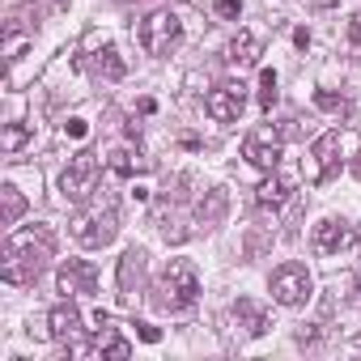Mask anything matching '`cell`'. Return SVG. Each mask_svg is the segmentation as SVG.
<instances>
[{
    "label": "cell",
    "instance_id": "cell-1",
    "mask_svg": "<svg viewBox=\"0 0 361 361\" xmlns=\"http://www.w3.org/2000/svg\"><path fill=\"white\" fill-rule=\"evenodd\" d=\"M56 251V238L47 226H35V230H18L5 238V264H0V276L5 285H35L39 272L47 268Z\"/></svg>",
    "mask_w": 361,
    "mask_h": 361
},
{
    "label": "cell",
    "instance_id": "cell-2",
    "mask_svg": "<svg viewBox=\"0 0 361 361\" xmlns=\"http://www.w3.org/2000/svg\"><path fill=\"white\" fill-rule=\"evenodd\" d=\"M200 298V272L192 259H170L153 285V306L166 310V314H178V310H192Z\"/></svg>",
    "mask_w": 361,
    "mask_h": 361
},
{
    "label": "cell",
    "instance_id": "cell-3",
    "mask_svg": "<svg viewBox=\"0 0 361 361\" xmlns=\"http://www.w3.org/2000/svg\"><path fill=\"white\" fill-rule=\"evenodd\" d=\"M115 234H119V209H115L111 196H106V200H98V196L85 200V209L73 217V238H77L81 247H90V251L111 247Z\"/></svg>",
    "mask_w": 361,
    "mask_h": 361
},
{
    "label": "cell",
    "instance_id": "cell-4",
    "mask_svg": "<svg viewBox=\"0 0 361 361\" xmlns=\"http://www.w3.org/2000/svg\"><path fill=\"white\" fill-rule=\"evenodd\" d=\"M98 174H102L98 153L81 149V153L64 166V174H60V192H64V200H68V204H85V200H94V196H98Z\"/></svg>",
    "mask_w": 361,
    "mask_h": 361
},
{
    "label": "cell",
    "instance_id": "cell-5",
    "mask_svg": "<svg viewBox=\"0 0 361 361\" xmlns=\"http://www.w3.org/2000/svg\"><path fill=\"white\" fill-rule=\"evenodd\" d=\"M136 39L149 56H170L178 47V39H183V26H178V18L170 9H153L140 26H136Z\"/></svg>",
    "mask_w": 361,
    "mask_h": 361
},
{
    "label": "cell",
    "instance_id": "cell-6",
    "mask_svg": "<svg viewBox=\"0 0 361 361\" xmlns=\"http://www.w3.org/2000/svg\"><path fill=\"white\" fill-rule=\"evenodd\" d=\"M268 289H272V298H276L281 306H306L310 293H314V281H310L306 264H293V259H289V264H281V268L272 272Z\"/></svg>",
    "mask_w": 361,
    "mask_h": 361
},
{
    "label": "cell",
    "instance_id": "cell-7",
    "mask_svg": "<svg viewBox=\"0 0 361 361\" xmlns=\"http://www.w3.org/2000/svg\"><path fill=\"white\" fill-rule=\"evenodd\" d=\"M243 106H247V85H243V81H226V85H217V90L204 98V111H209V119H217V123H238Z\"/></svg>",
    "mask_w": 361,
    "mask_h": 361
},
{
    "label": "cell",
    "instance_id": "cell-8",
    "mask_svg": "<svg viewBox=\"0 0 361 361\" xmlns=\"http://www.w3.org/2000/svg\"><path fill=\"white\" fill-rule=\"evenodd\" d=\"M243 157L255 166V170H276L281 166V136H272V128H259L243 140Z\"/></svg>",
    "mask_w": 361,
    "mask_h": 361
},
{
    "label": "cell",
    "instance_id": "cell-9",
    "mask_svg": "<svg viewBox=\"0 0 361 361\" xmlns=\"http://www.w3.org/2000/svg\"><path fill=\"white\" fill-rule=\"evenodd\" d=\"M56 281H60V293H73V298L98 293V268L90 259H64Z\"/></svg>",
    "mask_w": 361,
    "mask_h": 361
},
{
    "label": "cell",
    "instance_id": "cell-10",
    "mask_svg": "<svg viewBox=\"0 0 361 361\" xmlns=\"http://www.w3.org/2000/svg\"><path fill=\"white\" fill-rule=\"evenodd\" d=\"M68 357H115V361H123V357H132V344L102 323V331L90 344H68Z\"/></svg>",
    "mask_w": 361,
    "mask_h": 361
},
{
    "label": "cell",
    "instance_id": "cell-11",
    "mask_svg": "<svg viewBox=\"0 0 361 361\" xmlns=\"http://www.w3.org/2000/svg\"><path fill=\"white\" fill-rule=\"evenodd\" d=\"M310 157H314V170H310V183H327V178L340 170V132H323L314 145H310Z\"/></svg>",
    "mask_w": 361,
    "mask_h": 361
},
{
    "label": "cell",
    "instance_id": "cell-12",
    "mask_svg": "<svg viewBox=\"0 0 361 361\" xmlns=\"http://www.w3.org/2000/svg\"><path fill=\"white\" fill-rule=\"evenodd\" d=\"M314 251L319 255H340L348 243H353V230H348V221H340V217H323L319 226H314Z\"/></svg>",
    "mask_w": 361,
    "mask_h": 361
},
{
    "label": "cell",
    "instance_id": "cell-13",
    "mask_svg": "<svg viewBox=\"0 0 361 361\" xmlns=\"http://www.w3.org/2000/svg\"><path fill=\"white\" fill-rule=\"evenodd\" d=\"M77 331H81V310L73 302H60L47 310V336L51 340H73Z\"/></svg>",
    "mask_w": 361,
    "mask_h": 361
},
{
    "label": "cell",
    "instance_id": "cell-14",
    "mask_svg": "<svg viewBox=\"0 0 361 361\" xmlns=\"http://www.w3.org/2000/svg\"><path fill=\"white\" fill-rule=\"evenodd\" d=\"M234 323H238L247 336H264V331L272 327L268 310H264L259 302H251V298H238V302H234Z\"/></svg>",
    "mask_w": 361,
    "mask_h": 361
},
{
    "label": "cell",
    "instance_id": "cell-15",
    "mask_svg": "<svg viewBox=\"0 0 361 361\" xmlns=\"http://www.w3.org/2000/svg\"><path fill=\"white\" fill-rule=\"evenodd\" d=\"M145 259H149V255L136 251V247L123 251V259H119V289H123L128 298H132V293L140 289V281H145Z\"/></svg>",
    "mask_w": 361,
    "mask_h": 361
},
{
    "label": "cell",
    "instance_id": "cell-16",
    "mask_svg": "<svg viewBox=\"0 0 361 361\" xmlns=\"http://www.w3.org/2000/svg\"><path fill=\"white\" fill-rule=\"evenodd\" d=\"M259 39L255 35H238L230 47H226V64H234V68H251V64H259Z\"/></svg>",
    "mask_w": 361,
    "mask_h": 361
},
{
    "label": "cell",
    "instance_id": "cell-17",
    "mask_svg": "<svg viewBox=\"0 0 361 361\" xmlns=\"http://www.w3.org/2000/svg\"><path fill=\"white\" fill-rule=\"evenodd\" d=\"M293 196V183H289V178H268V183H259L255 188V204L259 209H285V200Z\"/></svg>",
    "mask_w": 361,
    "mask_h": 361
},
{
    "label": "cell",
    "instance_id": "cell-18",
    "mask_svg": "<svg viewBox=\"0 0 361 361\" xmlns=\"http://www.w3.org/2000/svg\"><path fill=\"white\" fill-rule=\"evenodd\" d=\"M119 178H132V174H140V170H149V161L140 157V149H111V161H106Z\"/></svg>",
    "mask_w": 361,
    "mask_h": 361
},
{
    "label": "cell",
    "instance_id": "cell-19",
    "mask_svg": "<svg viewBox=\"0 0 361 361\" xmlns=\"http://www.w3.org/2000/svg\"><path fill=\"white\" fill-rule=\"evenodd\" d=\"M26 213V200H22V192L13 188V183H5L0 188V226H18V217Z\"/></svg>",
    "mask_w": 361,
    "mask_h": 361
},
{
    "label": "cell",
    "instance_id": "cell-20",
    "mask_svg": "<svg viewBox=\"0 0 361 361\" xmlns=\"http://www.w3.org/2000/svg\"><path fill=\"white\" fill-rule=\"evenodd\" d=\"M196 217H200V226H217V221L226 217V192H221V188H213V192L200 200Z\"/></svg>",
    "mask_w": 361,
    "mask_h": 361
},
{
    "label": "cell",
    "instance_id": "cell-21",
    "mask_svg": "<svg viewBox=\"0 0 361 361\" xmlns=\"http://www.w3.org/2000/svg\"><path fill=\"white\" fill-rule=\"evenodd\" d=\"M98 73H102L106 81H123V77H128V64L119 60L115 47H106V51H98Z\"/></svg>",
    "mask_w": 361,
    "mask_h": 361
},
{
    "label": "cell",
    "instance_id": "cell-22",
    "mask_svg": "<svg viewBox=\"0 0 361 361\" xmlns=\"http://www.w3.org/2000/svg\"><path fill=\"white\" fill-rule=\"evenodd\" d=\"M26 140H30V128H26L22 119H13V123L5 128V136H0V149H5V153H18Z\"/></svg>",
    "mask_w": 361,
    "mask_h": 361
},
{
    "label": "cell",
    "instance_id": "cell-23",
    "mask_svg": "<svg viewBox=\"0 0 361 361\" xmlns=\"http://www.w3.org/2000/svg\"><path fill=\"white\" fill-rule=\"evenodd\" d=\"M30 43H35V35H18V30L9 26V35H5V60H9V64H18V60L26 56V47H30Z\"/></svg>",
    "mask_w": 361,
    "mask_h": 361
},
{
    "label": "cell",
    "instance_id": "cell-24",
    "mask_svg": "<svg viewBox=\"0 0 361 361\" xmlns=\"http://www.w3.org/2000/svg\"><path fill=\"white\" fill-rule=\"evenodd\" d=\"M272 102H276V73L264 68V73H259V106L272 111Z\"/></svg>",
    "mask_w": 361,
    "mask_h": 361
},
{
    "label": "cell",
    "instance_id": "cell-25",
    "mask_svg": "<svg viewBox=\"0 0 361 361\" xmlns=\"http://www.w3.org/2000/svg\"><path fill=\"white\" fill-rule=\"evenodd\" d=\"M314 106L319 111H344V98L331 94V90H314Z\"/></svg>",
    "mask_w": 361,
    "mask_h": 361
},
{
    "label": "cell",
    "instance_id": "cell-26",
    "mask_svg": "<svg viewBox=\"0 0 361 361\" xmlns=\"http://www.w3.org/2000/svg\"><path fill=\"white\" fill-rule=\"evenodd\" d=\"M213 9H217V18H238L243 13V0H217Z\"/></svg>",
    "mask_w": 361,
    "mask_h": 361
},
{
    "label": "cell",
    "instance_id": "cell-27",
    "mask_svg": "<svg viewBox=\"0 0 361 361\" xmlns=\"http://www.w3.org/2000/svg\"><path fill=\"white\" fill-rule=\"evenodd\" d=\"M64 132H68L73 140H81V136L90 132V123H85V119H68V123H64Z\"/></svg>",
    "mask_w": 361,
    "mask_h": 361
},
{
    "label": "cell",
    "instance_id": "cell-28",
    "mask_svg": "<svg viewBox=\"0 0 361 361\" xmlns=\"http://www.w3.org/2000/svg\"><path fill=\"white\" fill-rule=\"evenodd\" d=\"M136 336H140L145 344H157V340H161V331H157V327H149V323H136Z\"/></svg>",
    "mask_w": 361,
    "mask_h": 361
},
{
    "label": "cell",
    "instance_id": "cell-29",
    "mask_svg": "<svg viewBox=\"0 0 361 361\" xmlns=\"http://www.w3.org/2000/svg\"><path fill=\"white\" fill-rule=\"evenodd\" d=\"M314 340H319V327H302V331H298V344H302V348L314 344Z\"/></svg>",
    "mask_w": 361,
    "mask_h": 361
},
{
    "label": "cell",
    "instance_id": "cell-30",
    "mask_svg": "<svg viewBox=\"0 0 361 361\" xmlns=\"http://www.w3.org/2000/svg\"><path fill=\"white\" fill-rule=\"evenodd\" d=\"M348 39H353V43H357V47H361V13H357V18H353V22H348Z\"/></svg>",
    "mask_w": 361,
    "mask_h": 361
},
{
    "label": "cell",
    "instance_id": "cell-31",
    "mask_svg": "<svg viewBox=\"0 0 361 361\" xmlns=\"http://www.w3.org/2000/svg\"><path fill=\"white\" fill-rule=\"evenodd\" d=\"M340 0H314V9H336Z\"/></svg>",
    "mask_w": 361,
    "mask_h": 361
},
{
    "label": "cell",
    "instance_id": "cell-32",
    "mask_svg": "<svg viewBox=\"0 0 361 361\" xmlns=\"http://www.w3.org/2000/svg\"><path fill=\"white\" fill-rule=\"evenodd\" d=\"M43 5H47V9H64V0H43Z\"/></svg>",
    "mask_w": 361,
    "mask_h": 361
},
{
    "label": "cell",
    "instance_id": "cell-33",
    "mask_svg": "<svg viewBox=\"0 0 361 361\" xmlns=\"http://www.w3.org/2000/svg\"><path fill=\"white\" fill-rule=\"evenodd\" d=\"M357 298H361V268H357Z\"/></svg>",
    "mask_w": 361,
    "mask_h": 361
}]
</instances>
